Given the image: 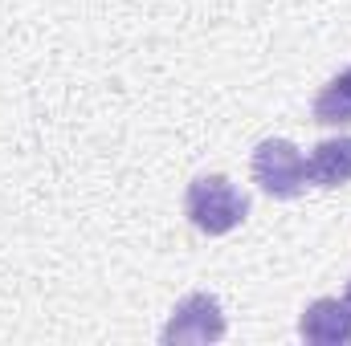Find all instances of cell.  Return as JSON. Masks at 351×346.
I'll use <instances>...</instances> for the list:
<instances>
[{"label": "cell", "instance_id": "cell-1", "mask_svg": "<svg viewBox=\"0 0 351 346\" xmlns=\"http://www.w3.org/2000/svg\"><path fill=\"white\" fill-rule=\"evenodd\" d=\"M184 216L204 237H225L250 216V196L229 175H200L184 191Z\"/></svg>", "mask_w": 351, "mask_h": 346}, {"label": "cell", "instance_id": "cell-2", "mask_svg": "<svg viewBox=\"0 0 351 346\" xmlns=\"http://www.w3.org/2000/svg\"><path fill=\"white\" fill-rule=\"evenodd\" d=\"M254 183L274 200H294L306 191V159L290 139H265L254 151Z\"/></svg>", "mask_w": 351, "mask_h": 346}, {"label": "cell", "instance_id": "cell-3", "mask_svg": "<svg viewBox=\"0 0 351 346\" xmlns=\"http://www.w3.org/2000/svg\"><path fill=\"white\" fill-rule=\"evenodd\" d=\"M225 338V314L221 302L213 293H188L180 297V306L172 310L160 343L180 346V343H221Z\"/></svg>", "mask_w": 351, "mask_h": 346}, {"label": "cell", "instance_id": "cell-4", "mask_svg": "<svg viewBox=\"0 0 351 346\" xmlns=\"http://www.w3.org/2000/svg\"><path fill=\"white\" fill-rule=\"evenodd\" d=\"M298 334L311 346H351V306L339 297H319L302 310Z\"/></svg>", "mask_w": 351, "mask_h": 346}, {"label": "cell", "instance_id": "cell-5", "mask_svg": "<svg viewBox=\"0 0 351 346\" xmlns=\"http://www.w3.org/2000/svg\"><path fill=\"white\" fill-rule=\"evenodd\" d=\"M306 179L315 187H343L351 183V135L348 139H323L311 159H306Z\"/></svg>", "mask_w": 351, "mask_h": 346}, {"label": "cell", "instance_id": "cell-6", "mask_svg": "<svg viewBox=\"0 0 351 346\" xmlns=\"http://www.w3.org/2000/svg\"><path fill=\"white\" fill-rule=\"evenodd\" d=\"M315 122L323 127H351V70L331 78L315 98Z\"/></svg>", "mask_w": 351, "mask_h": 346}, {"label": "cell", "instance_id": "cell-7", "mask_svg": "<svg viewBox=\"0 0 351 346\" xmlns=\"http://www.w3.org/2000/svg\"><path fill=\"white\" fill-rule=\"evenodd\" d=\"M343 302H348V306H351V281H348V297H343Z\"/></svg>", "mask_w": 351, "mask_h": 346}]
</instances>
